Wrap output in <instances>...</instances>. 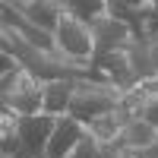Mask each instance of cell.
<instances>
[{
	"label": "cell",
	"instance_id": "cell-1",
	"mask_svg": "<svg viewBox=\"0 0 158 158\" xmlns=\"http://www.w3.org/2000/svg\"><path fill=\"white\" fill-rule=\"evenodd\" d=\"M54 51L82 70H95V38H92V29H89L85 19L73 16L67 10V3H63V13H60L57 29H54Z\"/></svg>",
	"mask_w": 158,
	"mask_h": 158
},
{
	"label": "cell",
	"instance_id": "cell-2",
	"mask_svg": "<svg viewBox=\"0 0 158 158\" xmlns=\"http://www.w3.org/2000/svg\"><path fill=\"white\" fill-rule=\"evenodd\" d=\"M120 95H123V92L114 89L111 82L85 76V79L76 82L73 101H70V117H76L79 123H89V120H95V117L114 111L117 101H120Z\"/></svg>",
	"mask_w": 158,
	"mask_h": 158
},
{
	"label": "cell",
	"instance_id": "cell-3",
	"mask_svg": "<svg viewBox=\"0 0 158 158\" xmlns=\"http://www.w3.org/2000/svg\"><path fill=\"white\" fill-rule=\"evenodd\" d=\"M89 29H92V38H95V57H104V54H111V51L130 48V44L139 38V35L133 32V25L123 22L120 16H114L108 6L89 22Z\"/></svg>",
	"mask_w": 158,
	"mask_h": 158
},
{
	"label": "cell",
	"instance_id": "cell-4",
	"mask_svg": "<svg viewBox=\"0 0 158 158\" xmlns=\"http://www.w3.org/2000/svg\"><path fill=\"white\" fill-rule=\"evenodd\" d=\"M41 95H44V82L22 70L16 76V82H13L10 89H3V108L16 111L19 117L41 114Z\"/></svg>",
	"mask_w": 158,
	"mask_h": 158
},
{
	"label": "cell",
	"instance_id": "cell-5",
	"mask_svg": "<svg viewBox=\"0 0 158 158\" xmlns=\"http://www.w3.org/2000/svg\"><path fill=\"white\" fill-rule=\"evenodd\" d=\"M82 133H85V123H79L76 117H70V114L57 117L54 133H51V139H48L44 158H70V152L76 149V142L82 139Z\"/></svg>",
	"mask_w": 158,
	"mask_h": 158
},
{
	"label": "cell",
	"instance_id": "cell-6",
	"mask_svg": "<svg viewBox=\"0 0 158 158\" xmlns=\"http://www.w3.org/2000/svg\"><path fill=\"white\" fill-rule=\"evenodd\" d=\"M13 3H16V10L35 25V29L54 35L57 19H60V13H63V3H60V0H13Z\"/></svg>",
	"mask_w": 158,
	"mask_h": 158
},
{
	"label": "cell",
	"instance_id": "cell-7",
	"mask_svg": "<svg viewBox=\"0 0 158 158\" xmlns=\"http://www.w3.org/2000/svg\"><path fill=\"white\" fill-rule=\"evenodd\" d=\"M0 16H3V25L16 29V32L25 38V41H32L35 48H41V51H54V35H48V32H41V29H35V25H32V22L16 10V3L3 0V3H0Z\"/></svg>",
	"mask_w": 158,
	"mask_h": 158
},
{
	"label": "cell",
	"instance_id": "cell-8",
	"mask_svg": "<svg viewBox=\"0 0 158 158\" xmlns=\"http://www.w3.org/2000/svg\"><path fill=\"white\" fill-rule=\"evenodd\" d=\"M76 82H79V79H54V82H44L41 114H48V117H63V114H70V101H73Z\"/></svg>",
	"mask_w": 158,
	"mask_h": 158
},
{
	"label": "cell",
	"instance_id": "cell-9",
	"mask_svg": "<svg viewBox=\"0 0 158 158\" xmlns=\"http://www.w3.org/2000/svg\"><path fill=\"white\" fill-rule=\"evenodd\" d=\"M123 127H127V120H123L120 114H117V108L85 123V130H89V133L101 142V146H111V142H117V139L123 136Z\"/></svg>",
	"mask_w": 158,
	"mask_h": 158
},
{
	"label": "cell",
	"instance_id": "cell-10",
	"mask_svg": "<svg viewBox=\"0 0 158 158\" xmlns=\"http://www.w3.org/2000/svg\"><path fill=\"white\" fill-rule=\"evenodd\" d=\"M123 146L127 149H146V146H155L158 142V130L149 123V120H142V117H136V120H130L123 127Z\"/></svg>",
	"mask_w": 158,
	"mask_h": 158
},
{
	"label": "cell",
	"instance_id": "cell-11",
	"mask_svg": "<svg viewBox=\"0 0 158 158\" xmlns=\"http://www.w3.org/2000/svg\"><path fill=\"white\" fill-rule=\"evenodd\" d=\"M149 98H152V95H149V92L142 89V85L130 89V92H123V95H120V101H117V114H120L127 123H130V120H136V117H142V114H146Z\"/></svg>",
	"mask_w": 158,
	"mask_h": 158
},
{
	"label": "cell",
	"instance_id": "cell-12",
	"mask_svg": "<svg viewBox=\"0 0 158 158\" xmlns=\"http://www.w3.org/2000/svg\"><path fill=\"white\" fill-rule=\"evenodd\" d=\"M70 158H104V149H101V142H98V139L85 130L82 139L76 142V149L70 152Z\"/></svg>",
	"mask_w": 158,
	"mask_h": 158
},
{
	"label": "cell",
	"instance_id": "cell-13",
	"mask_svg": "<svg viewBox=\"0 0 158 158\" xmlns=\"http://www.w3.org/2000/svg\"><path fill=\"white\" fill-rule=\"evenodd\" d=\"M142 120H149V123L158 130V95H155V98H149V104H146V114H142Z\"/></svg>",
	"mask_w": 158,
	"mask_h": 158
},
{
	"label": "cell",
	"instance_id": "cell-14",
	"mask_svg": "<svg viewBox=\"0 0 158 158\" xmlns=\"http://www.w3.org/2000/svg\"><path fill=\"white\" fill-rule=\"evenodd\" d=\"M152 38H158V32H152Z\"/></svg>",
	"mask_w": 158,
	"mask_h": 158
}]
</instances>
